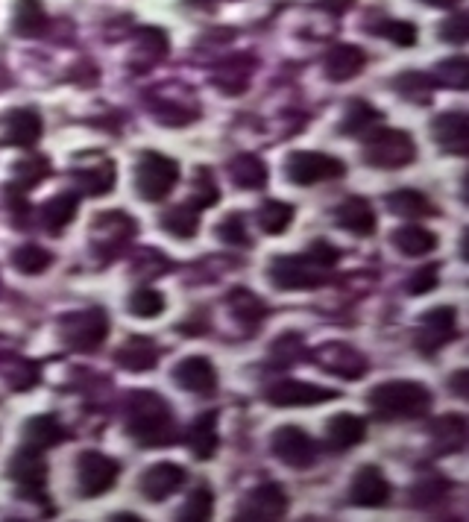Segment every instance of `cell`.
Here are the masks:
<instances>
[{
  "mask_svg": "<svg viewBox=\"0 0 469 522\" xmlns=\"http://www.w3.org/2000/svg\"><path fill=\"white\" fill-rule=\"evenodd\" d=\"M115 361L127 370H153L156 361H159V349L150 338H129L124 347L118 349Z\"/></svg>",
  "mask_w": 469,
  "mask_h": 522,
  "instance_id": "cell-30",
  "label": "cell"
},
{
  "mask_svg": "<svg viewBox=\"0 0 469 522\" xmlns=\"http://www.w3.org/2000/svg\"><path fill=\"white\" fill-rule=\"evenodd\" d=\"M390 499V484L379 467H361L349 484V502L358 508H382Z\"/></svg>",
  "mask_w": 469,
  "mask_h": 522,
  "instance_id": "cell-16",
  "label": "cell"
},
{
  "mask_svg": "<svg viewBox=\"0 0 469 522\" xmlns=\"http://www.w3.org/2000/svg\"><path fill=\"white\" fill-rule=\"evenodd\" d=\"M434 83H440V86L446 88H458V91L469 88V59L455 56V59L440 62L437 71H434Z\"/></svg>",
  "mask_w": 469,
  "mask_h": 522,
  "instance_id": "cell-42",
  "label": "cell"
},
{
  "mask_svg": "<svg viewBox=\"0 0 469 522\" xmlns=\"http://www.w3.org/2000/svg\"><path fill=\"white\" fill-rule=\"evenodd\" d=\"M214 423H217V414H203V417H197L194 423H191V429H188V446H191V452L200 458V461H206V458H212L214 449H217V429H214Z\"/></svg>",
  "mask_w": 469,
  "mask_h": 522,
  "instance_id": "cell-33",
  "label": "cell"
},
{
  "mask_svg": "<svg viewBox=\"0 0 469 522\" xmlns=\"http://www.w3.org/2000/svg\"><path fill=\"white\" fill-rule=\"evenodd\" d=\"M393 86H396V91H399L405 100H411V103H428V100H431V91H434L437 83H434V77H426V74H420V71H408V74L396 77Z\"/></svg>",
  "mask_w": 469,
  "mask_h": 522,
  "instance_id": "cell-39",
  "label": "cell"
},
{
  "mask_svg": "<svg viewBox=\"0 0 469 522\" xmlns=\"http://www.w3.org/2000/svg\"><path fill=\"white\" fill-rule=\"evenodd\" d=\"M50 261L53 256L42 250V247H36V244H27V247H18L15 253H12V264L21 270V273H27V276H39L44 273L47 267H50Z\"/></svg>",
  "mask_w": 469,
  "mask_h": 522,
  "instance_id": "cell-44",
  "label": "cell"
},
{
  "mask_svg": "<svg viewBox=\"0 0 469 522\" xmlns=\"http://www.w3.org/2000/svg\"><path fill=\"white\" fill-rule=\"evenodd\" d=\"M364 62H367V56H364V50L358 44H335L326 53L323 68H326V77L332 83H346V80H352V77L361 74Z\"/></svg>",
  "mask_w": 469,
  "mask_h": 522,
  "instance_id": "cell-21",
  "label": "cell"
},
{
  "mask_svg": "<svg viewBox=\"0 0 469 522\" xmlns=\"http://www.w3.org/2000/svg\"><path fill=\"white\" fill-rule=\"evenodd\" d=\"M314 361L323 370H329V373H335L341 379H361L367 373V358L358 349L346 347V344H326V347H320L314 352Z\"/></svg>",
  "mask_w": 469,
  "mask_h": 522,
  "instance_id": "cell-15",
  "label": "cell"
},
{
  "mask_svg": "<svg viewBox=\"0 0 469 522\" xmlns=\"http://www.w3.org/2000/svg\"><path fill=\"white\" fill-rule=\"evenodd\" d=\"M446 490H449V481H443L440 476H426L414 487V502L417 505H434L437 499H443Z\"/></svg>",
  "mask_w": 469,
  "mask_h": 522,
  "instance_id": "cell-50",
  "label": "cell"
},
{
  "mask_svg": "<svg viewBox=\"0 0 469 522\" xmlns=\"http://www.w3.org/2000/svg\"><path fill=\"white\" fill-rule=\"evenodd\" d=\"M379 118H382L379 109H373V106L364 103V100H355V103L346 109V118L341 121V132L343 135H370V132L376 130Z\"/></svg>",
  "mask_w": 469,
  "mask_h": 522,
  "instance_id": "cell-36",
  "label": "cell"
},
{
  "mask_svg": "<svg viewBox=\"0 0 469 522\" xmlns=\"http://www.w3.org/2000/svg\"><path fill=\"white\" fill-rule=\"evenodd\" d=\"M217 235H220V241L235 244V247H247V244H250L247 229H244V218H241V215H229V218L220 220Z\"/></svg>",
  "mask_w": 469,
  "mask_h": 522,
  "instance_id": "cell-49",
  "label": "cell"
},
{
  "mask_svg": "<svg viewBox=\"0 0 469 522\" xmlns=\"http://www.w3.org/2000/svg\"><path fill=\"white\" fill-rule=\"evenodd\" d=\"M121 476L118 461L106 458L103 452H83L77 461V487L83 496H103L115 487Z\"/></svg>",
  "mask_w": 469,
  "mask_h": 522,
  "instance_id": "cell-11",
  "label": "cell"
},
{
  "mask_svg": "<svg viewBox=\"0 0 469 522\" xmlns=\"http://www.w3.org/2000/svg\"><path fill=\"white\" fill-rule=\"evenodd\" d=\"M68 437L65 426L53 417V414H42V417H33L27 426H24V443L33 446V449H53L59 446L62 440Z\"/></svg>",
  "mask_w": 469,
  "mask_h": 522,
  "instance_id": "cell-28",
  "label": "cell"
},
{
  "mask_svg": "<svg viewBox=\"0 0 469 522\" xmlns=\"http://www.w3.org/2000/svg\"><path fill=\"white\" fill-rule=\"evenodd\" d=\"M335 220H338V226L346 229V232H352V235H373L376 232V212H373V206L367 203V200H361V197H349V200H343L341 206H338V212H335Z\"/></svg>",
  "mask_w": 469,
  "mask_h": 522,
  "instance_id": "cell-24",
  "label": "cell"
},
{
  "mask_svg": "<svg viewBox=\"0 0 469 522\" xmlns=\"http://www.w3.org/2000/svg\"><path fill=\"white\" fill-rule=\"evenodd\" d=\"M440 39H443V42H449V44H467L469 15L458 12V15H452L449 21H443V27H440Z\"/></svg>",
  "mask_w": 469,
  "mask_h": 522,
  "instance_id": "cell-51",
  "label": "cell"
},
{
  "mask_svg": "<svg viewBox=\"0 0 469 522\" xmlns=\"http://www.w3.org/2000/svg\"><path fill=\"white\" fill-rule=\"evenodd\" d=\"M77 194H71V191H65V194H56L50 203H44L42 206V223L47 229H53V232H62L71 220L77 218Z\"/></svg>",
  "mask_w": 469,
  "mask_h": 522,
  "instance_id": "cell-34",
  "label": "cell"
},
{
  "mask_svg": "<svg viewBox=\"0 0 469 522\" xmlns=\"http://www.w3.org/2000/svg\"><path fill=\"white\" fill-rule=\"evenodd\" d=\"M3 86H9V77H6V71L0 68V88H3Z\"/></svg>",
  "mask_w": 469,
  "mask_h": 522,
  "instance_id": "cell-59",
  "label": "cell"
},
{
  "mask_svg": "<svg viewBox=\"0 0 469 522\" xmlns=\"http://www.w3.org/2000/svg\"><path fill=\"white\" fill-rule=\"evenodd\" d=\"M270 282L285 291H305L323 285V267L308 256H279L270 264Z\"/></svg>",
  "mask_w": 469,
  "mask_h": 522,
  "instance_id": "cell-8",
  "label": "cell"
},
{
  "mask_svg": "<svg viewBox=\"0 0 469 522\" xmlns=\"http://www.w3.org/2000/svg\"><path fill=\"white\" fill-rule=\"evenodd\" d=\"M212 514H214V493L206 487V484H200L197 490L188 493V499H185V505H182V511H179V520L206 522L212 520Z\"/></svg>",
  "mask_w": 469,
  "mask_h": 522,
  "instance_id": "cell-38",
  "label": "cell"
},
{
  "mask_svg": "<svg viewBox=\"0 0 469 522\" xmlns=\"http://www.w3.org/2000/svg\"><path fill=\"white\" fill-rule=\"evenodd\" d=\"M428 437H431V446L443 455H449V452H461L464 446H467V437H469V429H467V420L461 417V414H446V417H440V420H434L431 423V429H428Z\"/></svg>",
  "mask_w": 469,
  "mask_h": 522,
  "instance_id": "cell-22",
  "label": "cell"
},
{
  "mask_svg": "<svg viewBox=\"0 0 469 522\" xmlns=\"http://www.w3.org/2000/svg\"><path fill=\"white\" fill-rule=\"evenodd\" d=\"M270 449L291 470H305V467H311L317 461L314 440H311L308 432H302L299 426H282V429H276L273 437H270Z\"/></svg>",
  "mask_w": 469,
  "mask_h": 522,
  "instance_id": "cell-10",
  "label": "cell"
},
{
  "mask_svg": "<svg viewBox=\"0 0 469 522\" xmlns=\"http://www.w3.org/2000/svg\"><path fill=\"white\" fill-rule=\"evenodd\" d=\"M47 174H50V162L44 156H33V159H24V162L15 165V182L12 185L27 191L33 185H39Z\"/></svg>",
  "mask_w": 469,
  "mask_h": 522,
  "instance_id": "cell-46",
  "label": "cell"
},
{
  "mask_svg": "<svg viewBox=\"0 0 469 522\" xmlns=\"http://www.w3.org/2000/svg\"><path fill=\"white\" fill-rule=\"evenodd\" d=\"M264 399L270 405H282V408H299V405H320V402H332L338 399V391H329V388H320V385H308V382H297V379H279L273 382Z\"/></svg>",
  "mask_w": 469,
  "mask_h": 522,
  "instance_id": "cell-13",
  "label": "cell"
},
{
  "mask_svg": "<svg viewBox=\"0 0 469 522\" xmlns=\"http://www.w3.org/2000/svg\"><path fill=\"white\" fill-rule=\"evenodd\" d=\"M308 259L326 270V267H332V264L338 261V250H335L332 244H326V241H314L311 250H308Z\"/></svg>",
  "mask_w": 469,
  "mask_h": 522,
  "instance_id": "cell-53",
  "label": "cell"
},
{
  "mask_svg": "<svg viewBox=\"0 0 469 522\" xmlns=\"http://www.w3.org/2000/svg\"><path fill=\"white\" fill-rule=\"evenodd\" d=\"M220 200V191L214 185V176L209 168H197L194 171V191H191V206L194 209H209Z\"/></svg>",
  "mask_w": 469,
  "mask_h": 522,
  "instance_id": "cell-45",
  "label": "cell"
},
{
  "mask_svg": "<svg viewBox=\"0 0 469 522\" xmlns=\"http://www.w3.org/2000/svg\"><path fill=\"white\" fill-rule=\"evenodd\" d=\"M320 9H326L329 15H343L355 6V0H314Z\"/></svg>",
  "mask_w": 469,
  "mask_h": 522,
  "instance_id": "cell-54",
  "label": "cell"
},
{
  "mask_svg": "<svg viewBox=\"0 0 469 522\" xmlns=\"http://www.w3.org/2000/svg\"><path fill=\"white\" fill-rule=\"evenodd\" d=\"M115 179H118L115 162L106 159V156H100V159L91 162V165H80V168H74V182H77L86 194H91V197H103V194H109V191L115 188Z\"/></svg>",
  "mask_w": 469,
  "mask_h": 522,
  "instance_id": "cell-23",
  "label": "cell"
},
{
  "mask_svg": "<svg viewBox=\"0 0 469 522\" xmlns=\"http://www.w3.org/2000/svg\"><path fill=\"white\" fill-rule=\"evenodd\" d=\"M162 226L173 238H194V232L200 229V212L194 206H176L162 215Z\"/></svg>",
  "mask_w": 469,
  "mask_h": 522,
  "instance_id": "cell-40",
  "label": "cell"
},
{
  "mask_svg": "<svg viewBox=\"0 0 469 522\" xmlns=\"http://www.w3.org/2000/svg\"><path fill=\"white\" fill-rule=\"evenodd\" d=\"M370 408L382 420H417L431 408V391L420 382H384L370 391Z\"/></svg>",
  "mask_w": 469,
  "mask_h": 522,
  "instance_id": "cell-2",
  "label": "cell"
},
{
  "mask_svg": "<svg viewBox=\"0 0 469 522\" xmlns=\"http://www.w3.org/2000/svg\"><path fill=\"white\" fill-rule=\"evenodd\" d=\"M50 21L39 0H18L12 12V30L24 39H39L47 33Z\"/></svg>",
  "mask_w": 469,
  "mask_h": 522,
  "instance_id": "cell-26",
  "label": "cell"
},
{
  "mask_svg": "<svg viewBox=\"0 0 469 522\" xmlns=\"http://www.w3.org/2000/svg\"><path fill=\"white\" fill-rule=\"evenodd\" d=\"M431 135L446 153H455V156L469 153V121L464 112H446V115L434 118Z\"/></svg>",
  "mask_w": 469,
  "mask_h": 522,
  "instance_id": "cell-18",
  "label": "cell"
},
{
  "mask_svg": "<svg viewBox=\"0 0 469 522\" xmlns=\"http://www.w3.org/2000/svg\"><path fill=\"white\" fill-rule=\"evenodd\" d=\"M467 379H469V373H464V370H461V373H455V379H452V388L458 391V396H464V399H467V396H469Z\"/></svg>",
  "mask_w": 469,
  "mask_h": 522,
  "instance_id": "cell-55",
  "label": "cell"
},
{
  "mask_svg": "<svg viewBox=\"0 0 469 522\" xmlns=\"http://www.w3.org/2000/svg\"><path fill=\"white\" fill-rule=\"evenodd\" d=\"M9 476L12 481H18V487H21V496H27V499H36V502H42L44 505V481H47V464H44V455L42 449H33V446H21L15 455H12V461H9Z\"/></svg>",
  "mask_w": 469,
  "mask_h": 522,
  "instance_id": "cell-9",
  "label": "cell"
},
{
  "mask_svg": "<svg viewBox=\"0 0 469 522\" xmlns=\"http://www.w3.org/2000/svg\"><path fill=\"white\" fill-rule=\"evenodd\" d=\"M423 3H428V6H437V9H455L461 0H423Z\"/></svg>",
  "mask_w": 469,
  "mask_h": 522,
  "instance_id": "cell-56",
  "label": "cell"
},
{
  "mask_svg": "<svg viewBox=\"0 0 469 522\" xmlns=\"http://www.w3.org/2000/svg\"><path fill=\"white\" fill-rule=\"evenodd\" d=\"M364 437H367V423H364L361 417H355V414H338V417H332L329 426H326V443H329L335 452L358 446Z\"/></svg>",
  "mask_w": 469,
  "mask_h": 522,
  "instance_id": "cell-25",
  "label": "cell"
},
{
  "mask_svg": "<svg viewBox=\"0 0 469 522\" xmlns=\"http://www.w3.org/2000/svg\"><path fill=\"white\" fill-rule=\"evenodd\" d=\"M135 220L124 212H103L100 218L91 223V244L103 253V256H115L127 247L135 235Z\"/></svg>",
  "mask_w": 469,
  "mask_h": 522,
  "instance_id": "cell-12",
  "label": "cell"
},
{
  "mask_svg": "<svg viewBox=\"0 0 469 522\" xmlns=\"http://www.w3.org/2000/svg\"><path fill=\"white\" fill-rule=\"evenodd\" d=\"M191 6H200V9H212L217 0H188Z\"/></svg>",
  "mask_w": 469,
  "mask_h": 522,
  "instance_id": "cell-57",
  "label": "cell"
},
{
  "mask_svg": "<svg viewBox=\"0 0 469 522\" xmlns=\"http://www.w3.org/2000/svg\"><path fill=\"white\" fill-rule=\"evenodd\" d=\"M168 56V33L159 27H141L135 33V56L132 62L141 68H150L156 62H162Z\"/></svg>",
  "mask_w": 469,
  "mask_h": 522,
  "instance_id": "cell-27",
  "label": "cell"
},
{
  "mask_svg": "<svg viewBox=\"0 0 469 522\" xmlns=\"http://www.w3.org/2000/svg\"><path fill=\"white\" fill-rule=\"evenodd\" d=\"M273 361H282V367H288V364H294L302 358V338H299L297 332H288V335H282L276 344H273Z\"/></svg>",
  "mask_w": 469,
  "mask_h": 522,
  "instance_id": "cell-48",
  "label": "cell"
},
{
  "mask_svg": "<svg viewBox=\"0 0 469 522\" xmlns=\"http://www.w3.org/2000/svg\"><path fill=\"white\" fill-rule=\"evenodd\" d=\"M112 520H115V522H141L138 517H132V514H115Z\"/></svg>",
  "mask_w": 469,
  "mask_h": 522,
  "instance_id": "cell-58",
  "label": "cell"
},
{
  "mask_svg": "<svg viewBox=\"0 0 469 522\" xmlns=\"http://www.w3.org/2000/svg\"><path fill=\"white\" fill-rule=\"evenodd\" d=\"M179 182V165L162 156V153H144L138 159V168H135V191L141 200L147 203H159L165 200L173 191V185Z\"/></svg>",
  "mask_w": 469,
  "mask_h": 522,
  "instance_id": "cell-4",
  "label": "cell"
},
{
  "mask_svg": "<svg viewBox=\"0 0 469 522\" xmlns=\"http://www.w3.org/2000/svg\"><path fill=\"white\" fill-rule=\"evenodd\" d=\"M42 118L33 109H12L3 121V144L12 147H33L42 138Z\"/></svg>",
  "mask_w": 469,
  "mask_h": 522,
  "instance_id": "cell-20",
  "label": "cell"
},
{
  "mask_svg": "<svg viewBox=\"0 0 469 522\" xmlns=\"http://www.w3.org/2000/svg\"><path fill=\"white\" fill-rule=\"evenodd\" d=\"M127 432L144 449H162L176 440V423L162 396L150 391L132 393L127 414Z\"/></svg>",
  "mask_w": 469,
  "mask_h": 522,
  "instance_id": "cell-1",
  "label": "cell"
},
{
  "mask_svg": "<svg viewBox=\"0 0 469 522\" xmlns=\"http://www.w3.org/2000/svg\"><path fill=\"white\" fill-rule=\"evenodd\" d=\"M173 382L188 393H212L217 385L214 364L203 355H188L173 367Z\"/></svg>",
  "mask_w": 469,
  "mask_h": 522,
  "instance_id": "cell-17",
  "label": "cell"
},
{
  "mask_svg": "<svg viewBox=\"0 0 469 522\" xmlns=\"http://www.w3.org/2000/svg\"><path fill=\"white\" fill-rule=\"evenodd\" d=\"M229 176L238 188L256 191V188H264V182H267V168L253 153H241L229 162Z\"/></svg>",
  "mask_w": 469,
  "mask_h": 522,
  "instance_id": "cell-31",
  "label": "cell"
},
{
  "mask_svg": "<svg viewBox=\"0 0 469 522\" xmlns=\"http://www.w3.org/2000/svg\"><path fill=\"white\" fill-rule=\"evenodd\" d=\"M212 83L220 91H226V94H241L247 83H250V59H229V62H223L217 71H214Z\"/></svg>",
  "mask_w": 469,
  "mask_h": 522,
  "instance_id": "cell-35",
  "label": "cell"
},
{
  "mask_svg": "<svg viewBox=\"0 0 469 522\" xmlns=\"http://www.w3.org/2000/svg\"><path fill=\"white\" fill-rule=\"evenodd\" d=\"M288 514V496H285V487L279 484H261L253 487L241 505H238V517L241 522H276Z\"/></svg>",
  "mask_w": 469,
  "mask_h": 522,
  "instance_id": "cell-7",
  "label": "cell"
},
{
  "mask_svg": "<svg viewBox=\"0 0 469 522\" xmlns=\"http://www.w3.org/2000/svg\"><path fill=\"white\" fill-rule=\"evenodd\" d=\"M109 335V317L103 308H83L68 317H62V338L77 352L97 349Z\"/></svg>",
  "mask_w": 469,
  "mask_h": 522,
  "instance_id": "cell-5",
  "label": "cell"
},
{
  "mask_svg": "<svg viewBox=\"0 0 469 522\" xmlns=\"http://www.w3.org/2000/svg\"><path fill=\"white\" fill-rule=\"evenodd\" d=\"M393 247L405 256H428L437 247V238H434V232L411 223V226H402L393 232Z\"/></svg>",
  "mask_w": 469,
  "mask_h": 522,
  "instance_id": "cell-32",
  "label": "cell"
},
{
  "mask_svg": "<svg viewBox=\"0 0 469 522\" xmlns=\"http://www.w3.org/2000/svg\"><path fill=\"white\" fill-rule=\"evenodd\" d=\"M229 303H232V314H235L241 323H247V326H256L258 320L267 314V308H264V303H261V297H256V294L247 291V288L232 291V294H229Z\"/></svg>",
  "mask_w": 469,
  "mask_h": 522,
  "instance_id": "cell-41",
  "label": "cell"
},
{
  "mask_svg": "<svg viewBox=\"0 0 469 522\" xmlns=\"http://www.w3.org/2000/svg\"><path fill=\"white\" fill-rule=\"evenodd\" d=\"M370 33L399 44V47H414L417 44V27L408 24V21H382L379 27H370Z\"/></svg>",
  "mask_w": 469,
  "mask_h": 522,
  "instance_id": "cell-47",
  "label": "cell"
},
{
  "mask_svg": "<svg viewBox=\"0 0 469 522\" xmlns=\"http://www.w3.org/2000/svg\"><path fill=\"white\" fill-rule=\"evenodd\" d=\"M417 156V147L411 141V135L402 130H376L367 135V144H364V162L373 165V168H384V171H393V168H405L411 165Z\"/></svg>",
  "mask_w": 469,
  "mask_h": 522,
  "instance_id": "cell-3",
  "label": "cell"
},
{
  "mask_svg": "<svg viewBox=\"0 0 469 522\" xmlns=\"http://www.w3.org/2000/svg\"><path fill=\"white\" fill-rule=\"evenodd\" d=\"M165 311V297L153 288H135L129 297V314L141 317V320H153Z\"/></svg>",
  "mask_w": 469,
  "mask_h": 522,
  "instance_id": "cell-43",
  "label": "cell"
},
{
  "mask_svg": "<svg viewBox=\"0 0 469 522\" xmlns=\"http://www.w3.org/2000/svg\"><path fill=\"white\" fill-rule=\"evenodd\" d=\"M185 470L179 464H153L141 479H138V487L141 493L150 499V502H162L173 496L182 484H185Z\"/></svg>",
  "mask_w": 469,
  "mask_h": 522,
  "instance_id": "cell-19",
  "label": "cell"
},
{
  "mask_svg": "<svg viewBox=\"0 0 469 522\" xmlns=\"http://www.w3.org/2000/svg\"><path fill=\"white\" fill-rule=\"evenodd\" d=\"M458 335V326H455V308L449 305H440V308H431L423 323H420V332H417V349L423 355H434L443 344H449L452 338Z\"/></svg>",
  "mask_w": 469,
  "mask_h": 522,
  "instance_id": "cell-14",
  "label": "cell"
},
{
  "mask_svg": "<svg viewBox=\"0 0 469 522\" xmlns=\"http://www.w3.org/2000/svg\"><path fill=\"white\" fill-rule=\"evenodd\" d=\"M387 209L399 218H428L434 215V206L423 191H414V188H399L393 194H387Z\"/></svg>",
  "mask_w": 469,
  "mask_h": 522,
  "instance_id": "cell-29",
  "label": "cell"
},
{
  "mask_svg": "<svg viewBox=\"0 0 469 522\" xmlns=\"http://www.w3.org/2000/svg\"><path fill=\"white\" fill-rule=\"evenodd\" d=\"M258 229L264 235H282L291 220H294V206L291 203H282V200H267L261 209H258Z\"/></svg>",
  "mask_w": 469,
  "mask_h": 522,
  "instance_id": "cell-37",
  "label": "cell"
},
{
  "mask_svg": "<svg viewBox=\"0 0 469 522\" xmlns=\"http://www.w3.org/2000/svg\"><path fill=\"white\" fill-rule=\"evenodd\" d=\"M437 273H440L437 264H426L423 270H417L408 279V294H428V291H434L437 288Z\"/></svg>",
  "mask_w": 469,
  "mask_h": 522,
  "instance_id": "cell-52",
  "label": "cell"
},
{
  "mask_svg": "<svg viewBox=\"0 0 469 522\" xmlns=\"http://www.w3.org/2000/svg\"><path fill=\"white\" fill-rule=\"evenodd\" d=\"M346 174V165L335 156H326V153H311V150H297L288 156L285 162V176L294 182V185H314V182H326V179H338Z\"/></svg>",
  "mask_w": 469,
  "mask_h": 522,
  "instance_id": "cell-6",
  "label": "cell"
}]
</instances>
